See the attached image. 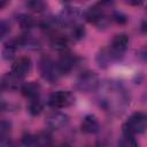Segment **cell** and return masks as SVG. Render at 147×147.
<instances>
[{"instance_id":"6da1fadb","label":"cell","mask_w":147,"mask_h":147,"mask_svg":"<svg viewBox=\"0 0 147 147\" xmlns=\"http://www.w3.org/2000/svg\"><path fill=\"white\" fill-rule=\"evenodd\" d=\"M95 91L99 106L110 115H121L130 106V94L121 83L100 82Z\"/></svg>"},{"instance_id":"7a4b0ae2","label":"cell","mask_w":147,"mask_h":147,"mask_svg":"<svg viewBox=\"0 0 147 147\" xmlns=\"http://www.w3.org/2000/svg\"><path fill=\"white\" fill-rule=\"evenodd\" d=\"M113 13H114L113 0H98L93 6H91L84 13V17L87 22L99 28H105L113 20L111 18Z\"/></svg>"},{"instance_id":"3957f363","label":"cell","mask_w":147,"mask_h":147,"mask_svg":"<svg viewBox=\"0 0 147 147\" xmlns=\"http://www.w3.org/2000/svg\"><path fill=\"white\" fill-rule=\"evenodd\" d=\"M146 127H147V117H146V115L141 111H137V113H133L127 118V121L123 125L122 132L136 136V134L144 133Z\"/></svg>"},{"instance_id":"277c9868","label":"cell","mask_w":147,"mask_h":147,"mask_svg":"<svg viewBox=\"0 0 147 147\" xmlns=\"http://www.w3.org/2000/svg\"><path fill=\"white\" fill-rule=\"evenodd\" d=\"M39 70H40V74H41L42 78L45 80H47L48 83H51V84H55L59 80V78L61 77L55 61L52 57L47 56V55H44L40 59Z\"/></svg>"},{"instance_id":"5b68a950","label":"cell","mask_w":147,"mask_h":147,"mask_svg":"<svg viewBox=\"0 0 147 147\" xmlns=\"http://www.w3.org/2000/svg\"><path fill=\"white\" fill-rule=\"evenodd\" d=\"M100 84L99 76L94 71H84L76 80V88L80 92H93Z\"/></svg>"},{"instance_id":"8992f818","label":"cell","mask_w":147,"mask_h":147,"mask_svg":"<svg viewBox=\"0 0 147 147\" xmlns=\"http://www.w3.org/2000/svg\"><path fill=\"white\" fill-rule=\"evenodd\" d=\"M127 45H129V37L125 33H118L114 36L110 45L108 46V49L115 62L119 61L124 56Z\"/></svg>"},{"instance_id":"52a82bcc","label":"cell","mask_w":147,"mask_h":147,"mask_svg":"<svg viewBox=\"0 0 147 147\" xmlns=\"http://www.w3.org/2000/svg\"><path fill=\"white\" fill-rule=\"evenodd\" d=\"M74 103L75 95L70 91H56L48 99V105L54 109L68 108Z\"/></svg>"},{"instance_id":"ba28073f","label":"cell","mask_w":147,"mask_h":147,"mask_svg":"<svg viewBox=\"0 0 147 147\" xmlns=\"http://www.w3.org/2000/svg\"><path fill=\"white\" fill-rule=\"evenodd\" d=\"M77 62H78L77 56L74 55V54H71V53H63L57 59V61H55L56 67H57V70H59V72H60L61 76L68 75L76 67Z\"/></svg>"},{"instance_id":"9c48e42d","label":"cell","mask_w":147,"mask_h":147,"mask_svg":"<svg viewBox=\"0 0 147 147\" xmlns=\"http://www.w3.org/2000/svg\"><path fill=\"white\" fill-rule=\"evenodd\" d=\"M79 17V10L77 8H64L60 15L56 17L59 25H63V26H74L77 22V18Z\"/></svg>"},{"instance_id":"30bf717a","label":"cell","mask_w":147,"mask_h":147,"mask_svg":"<svg viewBox=\"0 0 147 147\" xmlns=\"http://www.w3.org/2000/svg\"><path fill=\"white\" fill-rule=\"evenodd\" d=\"M31 68H32L31 59L28 56H21L14 61L11 65V72H14L21 78H24L31 71Z\"/></svg>"},{"instance_id":"8fae6325","label":"cell","mask_w":147,"mask_h":147,"mask_svg":"<svg viewBox=\"0 0 147 147\" xmlns=\"http://www.w3.org/2000/svg\"><path fill=\"white\" fill-rule=\"evenodd\" d=\"M47 125L53 130H61L69 123V116L61 111L51 113L46 118Z\"/></svg>"},{"instance_id":"7c38bea8","label":"cell","mask_w":147,"mask_h":147,"mask_svg":"<svg viewBox=\"0 0 147 147\" xmlns=\"http://www.w3.org/2000/svg\"><path fill=\"white\" fill-rule=\"evenodd\" d=\"M23 84V78L18 77L14 72H7L0 78V88L1 90H17L22 86Z\"/></svg>"},{"instance_id":"4fadbf2b","label":"cell","mask_w":147,"mask_h":147,"mask_svg":"<svg viewBox=\"0 0 147 147\" xmlns=\"http://www.w3.org/2000/svg\"><path fill=\"white\" fill-rule=\"evenodd\" d=\"M48 36H49V44L53 49L59 51V52H64L67 49L68 44H69V37L64 36L57 30L48 33Z\"/></svg>"},{"instance_id":"5bb4252c","label":"cell","mask_w":147,"mask_h":147,"mask_svg":"<svg viewBox=\"0 0 147 147\" xmlns=\"http://www.w3.org/2000/svg\"><path fill=\"white\" fill-rule=\"evenodd\" d=\"M20 90H21V93L26 99L31 100V99L39 98L41 87H40V84L37 82H28V83H23Z\"/></svg>"},{"instance_id":"9a60e30c","label":"cell","mask_w":147,"mask_h":147,"mask_svg":"<svg viewBox=\"0 0 147 147\" xmlns=\"http://www.w3.org/2000/svg\"><path fill=\"white\" fill-rule=\"evenodd\" d=\"M80 129L84 133L94 134L100 130V123L94 115H86L80 124Z\"/></svg>"},{"instance_id":"2e32d148","label":"cell","mask_w":147,"mask_h":147,"mask_svg":"<svg viewBox=\"0 0 147 147\" xmlns=\"http://www.w3.org/2000/svg\"><path fill=\"white\" fill-rule=\"evenodd\" d=\"M20 48V42H18V39L17 38H14V39H10L9 41H7L2 48V57L7 61L9 60H13L17 49Z\"/></svg>"},{"instance_id":"e0dca14e","label":"cell","mask_w":147,"mask_h":147,"mask_svg":"<svg viewBox=\"0 0 147 147\" xmlns=\"http://www.w3.org/2000/svg\"><path fill=\"white\" fill-rule=\"evenodd\" d=\"M96 62L101 68H107L110 63L115 62L110 52H109V49H108V46L103 47L99 51V53L96 54Z\"/></svg>"},{"instance_id":"ac0fdd59","label":"cell","mask_w":147,"mask_h":147,"mask_svg":"<svg viewBox=\"0 0 147 147\" xmlns=\"http://www.w3.org/2000/svg\"><path fill=\"white\" fill-rule=\"evenodd\" d=\"M10 133H11V124L7 121H1L0 122V145L10 144Z\"/></svg>"},{"instance_id":"d6986e66","label":"cell","mask_w":147,"mask_h":147,"mask_svg":"<svg viewBox=\"0 0 147 147\" xmlns=\"http://www.w3.org/2000/svg\"><path fill=\"white\" fill-rule=\"evenodd\" d=\"M17 22L20 24V26L24 30V31H30L34 25H36V20L28 14H21L17 17Z\"/></svg>"},{"instance_id":"ffe728a7","label":"cell","mask_w":147,"mask_h":147,"mask_svg":"<svg viewBox=\"0 0 147 147\" xmlns=\"http://www.w3.org/2000/svg\"><path fill=\"white\" fill-rule=\"evenodd\" d=\"M42 108H44V105L39 98L31 99L29 102V106H28V110L32 116H38L42 111Z\"/></svg>"},{"instance_id":"44dd1931","label":"cell","mask_w":147,"mask_h":147,"mask_svg":"<svg viewBox=\"0 0 147 147\" xmlns=\"http://www.w3.org/2000/svg\"><path fill=\"white\" fill-rule=\"evenodd\" d=\"M26 7L29 9H31L32 11L41 13L46 9L47 5H46L45 0H28L26 1Z\"/></svg>"},{"instance_id":"7402d4cb","label":"cell","mask_w":147,"mask_h":147,"mask_svg":"<svg viewBox=\"0 0 147 147\" xmlns=\"http://www.w3.org/2000/svg\"><path fill=\"white\" fill-rule=\"evenodd\" d=\"M36 146H48L52 144V137L48 132H40L34 134Z\"/></svg>"},{"instance_id":"603a6c76","label":"cell","mask_w":147,"mask_h":147,"mask_svg":"<svg viewBox=\"0 0 147 147\" xmlns=\"http://www.w3.org/2000/svg\"><path fill=\"white\" fill-rule=\"evenodd\" d=\"M118 145L125 146V147H134L137 146V141L134 139V136L129 133H123V138L118 141Z\"/></svg>"},{"instance_id":"cb8c5ba5","label":"cell","mask_w":147,"mask_h":147,"mask_svg":"<svg viewBox=\"0 0 147 147\" xmlns=\"http://www.w3.org/2000/svg\"><path fill=\"white\" fill-rule=\"evenodd\" d=\"M71 28H72V30H71V38L74 40H80L82 38H84V36H85V29H84L83 25L75 24Z\"/></svg>"},{"instance_id":"d4e9b609","label":"cell","mask_w":147,"mask_h":147,"mask_svg":"<svg viewBox=\"0 0 147 147\" xmlns=\"http://www.w3.org/2000/svg\"><path fill=\"white\" fill-rule=\"evenodd\" d=\"M10 33V23L6 20H0V40Z\"/></svg>"},{"instance_id":"484cf974","label":"cell","mask_w":147,"mask_h":147,"mask_svg":"<svg viewBox=\"0 0 147 147\" xmlns=\"http://www.w3.org/2000/svg\"><path fill=\"white\" fill-rule=\"evenodd\" d=\"M127 5H130V6H134V7H137V6H141L142 3H144V0H124Z\"/></svg>"},{"instance_id":"4316f807","label":"cell","mask_w":147,"mask_h":147,"mask_svg":"<svg viewBox=\"0 0 147 147\" xmlns=\"http://www.w3.org/2000/svg\"><path fill=\"white\" fill-rule=\"evenodd\" d=\"M10 0H0V9H3L5 7H7L9 5Z\"/></svg>"},{"instance_id":"83f0119b","label":"cell","mask_w":147,"mask_h":147,"mask_svg":"<svg viewBox=\"0 0 147 147\" xmlns=\"http://www.w3.org/2000/svg\"><path fill=\"white\" fill-rule=\"evenodd\" d=\"M63 1H71V0H63Z\"/></svg>"}]
</instances>
